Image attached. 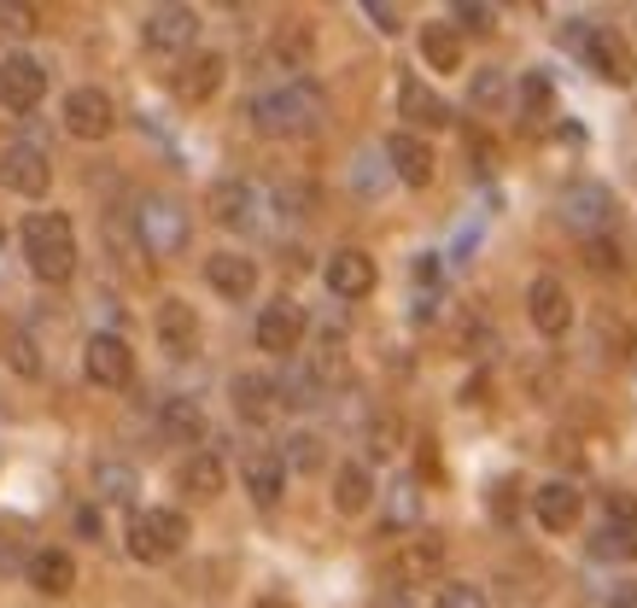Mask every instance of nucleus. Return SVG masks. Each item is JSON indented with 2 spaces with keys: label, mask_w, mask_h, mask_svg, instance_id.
<instances>
[{
  "label": "nucleus",
  "mask_w": 637,
  "mask_h": 608,
  "mask_svg": "<svg viewBox=\"0 0 637 608\" xmlns=\"http://www.w3.org/2000/svg\"><path fill=\"white\" fill-rule=\"evenodd\" d=\"M275 393H281V404L287 410H310V404H322V381H316V369H287V375L275 381Z\"/></svg>",
  "instance_id": "nucleus-32"
},
{
  "label": "nucleus",
  "mask_w": 637,
  "mask_h": 608,
  "mask_svg": "<svg viewBox=\"0 0 637 608\" xmlns=\"http://www.w3.org/2000/svg\"><path fill=\"white\" fill-rule=\"evenodd\" d=\"M64 129L76 141H106L111 135V100L99 89H71L64 94Z\"/></svg>",
  "instance_id": "nucleus-16"
},
{
  "label": "nucleus",
  "mask_w": 637,
  "mask_h": 608,
  "mask_svg": "<svg viewBox=\"0 0 637 608\" xmlns=\"http://www.w3.org/2000/svg\"><path fill=\"white\" fill-rule=\"evenodd\" d=\"M205 281H211V293H223V299H251L258 293V264L246 258V252H211L205 258Z\"/></svg>",
  "instance_id": "nucleus-18"
},
{
  "label": "nucleus",
  "mask_w": 637,
  "mask_h": 608,
  "mask_svg": "<svg viewBox=\"0 0 637 608\" xmlns=\"http://www.w3.org/2000/svg\"><path fill=\"white\" fill-rule=\"evenodd\" d=\"M439 568H445V538L427 533V538H404V545H398L387 580H392V591H410V585H427Z\"/></svg>",
  "instance_id": "nucleus-12"
},
{
  "label": "nucleus",
  "mask_w": 637,
  "mask_h": 608,
  "mask_svg": "<svg viewBox=\"0 0 637 608\" xmlns=\"http://www.w3.org/2000/svg\"><path fill=\"white\" fill-rule=\"evenodd\" d=\"M585 258H591L597 276H620L626 269V258H620V246L609 241V234H597V241H585Z\"/></svg>",
  "instance_id": "nucleus-37"
},
{
  "label": "nucleus",
  "mask_w": 637,
  "mask_h": 608,
  "mask_svg": "<svg viewBox=\"0 0 637 608\" xmlns=\"http://www.w3.org/2000/svg\"><path fill=\"white\" fill-rule=\"evenodd\" d=\"M258 351H270V358H293L298 340H305V311H298L293 299H275L258 311Z\"/></svg>",
  "instance_id": "nucleus-10"
},
{
  "label": "nucleus",
  "mask_w": 637,
  "mask_h": 608,
  "mask_svg": "<svg viewBox=\"0 0 637 608\" xmlns=\"http://www.w3.org/2000/svg\"><path fill=\"white\" fill-rule=\"evenodd\" d=\"M158 421H164V433H170L176 445H199V439H205V410H199L193 398H164Z\"/></svg>",
  "instance_id": "nucleus-30"
},
{
  "label": "nucleus",
  "mask_w": 637,
  "mask_h": 608,
  "mask_svg": "<svg viewBox=\"0 0 637 608\" xmlns=\"http://www.w3.org/2000/svg\"><path fill=\"white\" fill-rule=\"evenodd\" d=\"M153 328H158V346L170 351V358H193V351H199V316H193L188 299H164L158 316H153Z\"/></svg>",
  "instance_id": "nucleus-19"
},
{
  "label": "nucleus",
  "mask_w": 637,
  "mask_h": 608,
  "mask_svg": "<svg viewBox=\"0 0 637 608\" xmlns=\"http://www.w3.org/2000/svg\"><path fill=\"white\" fill-rule=\"evenodd\" d=\"M135 492H141V480H135V468L129 463H94V498L99 503H111V510H135Z\"/></svg>",
  "instance_id": "nucleus-29"
},
{
  "label": "nucleus",
  "mask_w": 637,
  "mask_h": 608,
  "mask_svg": "<svg viewBox=\"0 0 637 608\" xmlns=\"http://www.w3.org/2000/svg\"><path fill=\"white\" fill-rule=\"evenodd\" d=\"M141 42H146V54H188L199 42V12L193 7H153L141 24Z\"/></svg>",
  "instance_id": "nucleus-7"
},
{
  "label": "nucleus",
  "mask_w": 637,
  "mask_h": 608,
  "mask_svg": "<svg viewBox=\"0 0 637 608\" xmlns=\"http://www.w3.org/2000/svg\"><path fill=\"white\" fill-rule=\"evenodd\" d=\"M521 100H527V112H544L550 106V82L544 77H527L521 82Z\"/></svg>",
  "instance_id": "nucleus-42"
},
{
  "label": "nucleus",
  "mask_w": 637,
  "mask_h": 608,
  "mask_svg": "<svg viewBox=\"0 0 637 608\" xmlns=\"http://www.w3.org/2000/svg\"><path fill=\"white\" fill-rule=\"evenodd\" d=\"M415 281H422V287H433V281H439V264H433V258H422V264H415Z\"/></svg>",
  "instance_id": "nucleus-46"
},
{
  "label": "nucleus",
  "mask_w": 637,
  "mask_h": 608,
  "mask_svg": "<svg viewBox=\"0 0 637 608\" xmlns=\"http://www.w3.org/2000/svg\"><path fill=\"white\" fill-rule=\"evenodd\" d=\"M387 164H392V176L404 182V188H433V147L415 129L387 135Z\"/></svg>",
  "instance_id": "nucleus-15"
},
{
  "label": "nucleus",
  "mask_w": 637,
  "mask_h": 608,
  "mask_svg": "<svg viewBox=\"0 0 637 608\" xmlns=\"http://www.w3.org/2000/svg\"><path fill=\"white\" fill-rule=\"evenodd\" d=\"M76 533L82 538H99V510H76Z\"/></svg>",
  "instance_id": "nucleus-43"
},
{
  "label": "nucleus",
  "mask_w": 637,
  "mask_h": 608,
  "mask_svg": "<svg viewBox=\"0 0 637 608\" xmlns=\"http://www.w3.org/2000/svg\"><path fill=\"white\" fill-rule=\"evenodd\" d=\"M251 608H293V603H287V597H258Z\"/></svg>",
  "instance_id": "nucleus-47"
},
{
  "label": "nucleus",
  "mask_w": 637,
  "mask_h": 608,
  "mask_svg": "<svg viewBox=\"0 0 637 608\" xmlns=\"http://www.w3.org/2000/svg\"><path fill=\"white\" fill-rule=\"evenodd\" d=\"M82 369H89L94 386L117 393V386L135 381V351H129L123 334H89V346H82Z\"/></svg>",
  "instance_id": "nucleus-6"
},
{
  "label": "nucleus",
  "mask_w": 637,
  "mask_h": 608,
  "mask_svg": "<svg viewBox=\"0 0 637 608\" xmlns=\"http://www.w3.org/2000/svg\"><path fill=\"white\" fill-rule=\"evenodd\" d=\"M562 217H567V229H579L585 241H597V234L614 223V194L597 188V182H579V188L562 194Z\"/></svg>",
  "instance_id": "nucleus-13"
},
{
  "label": "nucleus",
  "mask_w": 637,
  "mask_h": 608,
  "mask_svg": "<svg viewBox=\"0 0 637 608\" xmlns=\"http://www.w3.org/2000/svg\"><path fill=\"white\" fill-rule=\"evenodd\" d=\"M42 94H47V71L30 54H7L0 59V106L7 112H36L42 106Z\"/></svg>",
  "instance_id": "nucleus-8"
},
{
  "label": "nucleus",
  "mask_w": 637,
  "mask_h": 608,
  "mask_svg": "<svg viewBox=\"0 0 637 608\" xmlns=\"http://www.w3.org/2000/svg\"><path fill=\"white\" fill-rule=\"evenodd\" d=\"M211 217L223 229H251L258 223V188H251V182H216L211 188Z\"/></svg>",
  "instance_id": "nucleus-24"
},
{
  "label": "nucleus",
  "mask_w": 637,
  "mask_h": 608,
  "mask_svg": "<svg viewBox=\"0 0 637 608\" xmlns=\"http://www.w3.org/2000/svg\"><path fill=\"white\" fill-rule=\"evenodd\" d=\"M368 19H375V30H380V36H398V30H404V24H398V7H380V0H368Z\"/></svg>",
  "instance_id": "nucleus-40"
},
{
  "label": "nucleus",
  "mask_w": 637,
  "mask_h": 608,
  "mask_svg": "<svg viewBox=\"0 0 637 608\" xmlns=\"http://www.w3.org/2000/svg\"><path fill=\"white\" fill-rule=\"evenodd\" d=\"M497 100H503V77L497 71L474 77V106H497Z\"/></svg>",
  "instance_id": "nucleus-39"
},
{
  "label": "nucleus",
  "mask_w": 637,
  "mask_h": 608,
  "mask_svg": "<svg viewBox=\"0 0 637 608\" xmlns=\"http://www.w3.org/2000/svg\"><path fill=\"white\" fill-rule=\"evenodd\" d=\"M24 36H36V7H0V42H24Z\"/></svg>",
  "instance_id": "nucleus-36"
},
{
  "label": "nucleus",
  "mask_w": 637,
  "mask_h": 608,
  "mask_svg": "<svg viewBox=\"0 0 637 608\" xmlns=\"http://www.w3.org/2000/svg\"><path fill=\"white\" fill-rule=\"evenodd\" d=\"M228 398H234V416L251 421V428H263V421L281 410V393H275L270 375H234L228 381Z\"/></svg>",
  "instance_id": "nucleus-21"
},
{
  "label": "nucleus",
  "mask_w": 637,
  "mask_h": 608,
  "mask_svg": "<svg viewBox=\"0 0 637 608\" xmlns=\"http://www.w3.org/2000/svg\"><path fill=\"white\" fill-rule=\"evenodd\" d=\"M281 463L298 468V475H316V468H322V439H316V433H293L287 451H281Z\"/></svg>",
  "instance_id": "nucleus-33"
},
{
  "label": "nucleus",
  "mask_w": 637,
  "mask_h": 608,
  "mask_svg": "<svg viewBox=\"0 0 637 608\" xmlns=\"http://www.w3.org/2000/svg\"><path fill=\"white\" fill-rule=\"evenodd\" d=\"M322 281H328L333 299H368L375 293V281H380V269H375V258H368L363 246H340L322 264Z\"/></svg>",
  "instance_id": "nucleus-9"
},
{
  "label": "nucleus",
  "mask_w": 637,
  "mask_h": 608,
  "mask_svg": "<svg viewBox=\"0 0 637 608\" xmlns=\"http://www.w3.org/2000/svg\"><path fill=\"white\" fill-rule=\"evenodd\" d=\"M375 608H415V597H410V591H387V597H380Z\"/></svg>",
  "instance_id": "nucleus-45"
},
{
  "label": "nucleus",
  "mask_w": 637,
  "mask_h": 608,
  "mask_svg": "<svg viewBox=\"0 0 637 608\" xmlns=\"http://www.w3.org/2000/svg\"><path fill=\"white\" fill-rule=\"evenodd\" d=\"M609 608H637V585H614V597H609Z\"/></svg>",
  "instance_id": "nucleus-44"
},
{
  "label": "nucleus",
  "mask_w": 637,
  "mask_h": 608,
  "mask_svg": "<svg viewBox=\"0 0 637 608\" xmlns=\"http://www.w3.org/2000/svg\"><path fill=\"white\" fill-rule=\"evenodd\" d=\"M433 608H492V597L474 585V580H445L439 585V603Z\"/></svg>",
  "instance_id": "nucleus-35"
},
{
  "label": "nucleus",
  "mask_w": 637,
  "mask_h": 608,
  "mask_svg": "<svg viewBox=\"0 0 637 608\" xmlns=\"http://www.w3.org/2000/svg\"><path fill=\"white\" fill-rule=\"evenodd\" d=\"M422 59H427V71H462V36L450 24H427L422 30Z\"/></svg>",
  "instance_id": "nucleus-31"
},
{
  "label": "nucleus",
  "mask_w": 637,
  "mask_h": 608,
  "mask_svg": "<svg viewBox=\"0 0 637 608\" xmlns=\"http://www.w3.org/2000/svg\"><path fill=\"white\" fill-rule=\"evenodd\" d=\"M135 234L146 246V258H176V252L188 246V211L164 194H146L135 206Z\"/></svg>",
  "instance_id": "nucleus-4"
},
{
  "label": "nucleus",
  "mask_w": 637,
  "mask_h": 608,
  "mask_svg": "<svg viewBox=\"0 0 637 608\" xmlns=\"http://www.w3.org/2000/svg\"><path fill=\"white\" fill-rule=\"evenodd\" d=\"M450 19H457L462 30H474V36H485V30H492V19H497V12H492V7H474V0H462V7L450 12Z\"/></svg>",
  "instance_id": "nucleus-38"
},
{
  "label": "nucleus",
  "mask_w": 637,
  "mask_h": 608,
  "mask_svg": "<svg viewBox=\"0 0 637 608\" xmlns=\"http://www.w3.org/2000/svg\"><path fill=\"white\" fill-rule=\"evenodd\" d=\"M597 550H602V556H626V562H637V503H632V498H614V503H609V521H602Z\"/></svg>",
  "instance_id": "nucleus-25"
},
{
  "label": "nucleus",
  "mask_w": 637,
  "mask_h": 608,
  "mask_svg": "<svg viewBox=\"0 0 637 608\" xmlns=\"http://www.w3.org/2000/svg\"><path fill=\"white\" fill-rule=\"evenodd\" d=\"M240 480H246V498L258 510H275L281 492H287V463H281V451H251L240 463Z\"/></svg>",
  "instance_id": "nucleus-17"
},
{
  "label": "nucleus",
  "mask_w": 637,
  "mask_h": 608,
  "mask_svg": "<svg viewBox=\"0 0 637 608\" xmlns=\"http://www.w3.org/2000/svg\"><path fill=\"white\" fill-rule=\"evenodd\" d=\"M24 573H30V585H36L42 597H64V591L76 585V562H71V550H54V545L30 556V568H24Z\"/></svg>",
  "instance_id": "nucleus-26"
},
{
  "label": "nucleus",
  "mask_w": 637,
  "mask_h": 608,
  "mask_svg": "<svg viewBox=\"0 0 637 608\" xmlns=\"http://www.w3.org/2000/svg\"><path fill=\"white\" fill-rule=\"evenodd\" d=\"M398 112L410 117V129H445V124H450V106L427 89L422 77H404V82H398Z\"/></svg>",
  "instance_id": "nucleus-23"
},
{
  "label": "nucleus",
  "mask_w": 637,
  "mask_h": 608,
  "mask_svg": "<svg viewBox=\"0 0 637 608\" xmlns=\"http://www.w3.org/2000/svg\"><path fill=\"white\" fill-rule=\"evenodd\" d=\"M223 71H228L223 54H193V59L176 71V100H188V106H205V100L223 89Z\"/></svg>",
  "instance_id": "nucleus-22"
},
{
  "label": "nucleus",
  "mask_w": 637,
  "mask_h": 608,
  "mask_svg": "<svg viewBox=\"0 0 637 608\" xmlns=\"http://www.w3.org/2000/svg\"><path fill=\"white\" fill-rule=\"evenodd\" d=\"M375 503V475L363 463H340L333 468V510L340 515H363Z\"/></svg>",
  "instance_id": "nucleus-28"
},
{
  "label": "nucleus",
  "mask_w": 637,
  "mask_h": 608,
  "mask_svg": "<svg viewBox=\"0 0 637 608\" xmlns=\"http://www.w3.org/2000/svg\"><path fill=\"white\" fill-rule=\"evenodd\" d=\"M579 510H585V498H579L574 480H544L539 492H532V515H539L544 533H574Z\"/></svg>",
  "instance_id": "nucleus-14"
},
{
  "label": "nucleus",
  "mask_w": 637,
  "mask_h": 608,
  "mask_svg": "<svg viewBox=\"0 0 637 608\" xmlns=\"http://www.w3.org/2000/svg\"><path fill=\"white\" fill-rule=\"evenodd\" d=\"M181 545H188V515L181 510H135L129 515V556L146 568L170 562V556H181Z\"/></svg>",
  "instance_id": "nucleus-3"
},
{
  "label": "nucleus",
  "mask_w": 637,
  "mask_h": 608,
  "mask_svg": "<svg viewBox=\"0 0 637 608\" xmlns=\"http://www.w3.org/2000/svg\"><path fill=\"white\" fill-rule=\"evenodd\" d=\"M24 258L42 281H71L76 269V229L64 211H36L24 223Z\"/></svg>",
  "instance_id": "nucleus-2"
},
{
  "label": "nucleus",
  "mask_w": 637,
  "mask_h": 608,
  "mask_svg": "<svg viewBox=\"0 0 637 608\" xmlns=\"http://www.w3.org/2000/svg\"><path fill=\"white\" fill-rule=\"evenodd\" d=\"M223 486H228V468H223V456H211V451H193L188 463H181V492H188V498L211 503V498H223Z\"/></svg>",
  "instance_id": "nucleus-27"
},
{
  "label": "nucleus",
  "mask_w": 637,
  "mask_h": 608,
  "mask_svg": "<svg viewBox=\"0 0 637 608\" xmlns=\"http://www.w3.org/2000/svg\"><path fill=\"white\" fill-rule=\"evenodd\" d=\"M392 439H398L392 421H375V428H368V456H392Z\"/></svg>",
  "instance_id": "nucleus-41"
},
{
  "label": "nucleus",
  "mask_w": 637,
  "mask_h": 608,
  "mask_svg": "<svg viewBox=\"0 0 637 608\" xmlns=\"http://www.w3.org/2000/svg\"><path fill=\"white\" fill-rule=\"evenodd\" d=\"M585 65H591L602 82H632V47H626V36L609 30V24H597L591 36H585Z\"/></svg>",
  "instance_id": "nucleus-20"
},
{
  "label": "nucleus",
  "mask_w": 637,
  "mask_h": 608,
  "mask_svg": "<svg viewBox=\"0 0 637 608\" xmlns=\"http://www.w3.org/2000/svg\"><path fill=\"white\" fill-rule=\"evenodd\" d=\"M251 117V129H263V135H275V141H298V135H316L322 129V117H328V94L316 89V82H287V89H270V94H258L246 106Z\"/></svg>",
  "instance_id": "nucleus-1"
},
{
  "label": "nucleus",
  "mask_w": 637,
  "mask_h": 608,
  "mask_svg": "<svg viewBox=\"0 0 637 608\" xmlns=\"http://www.w3.org/2000/svg\"><path fill=\"white\" fill-rule=\"evenodd\" d=\"M0 351H7V363L19 369L24 381L42 375V358H36V340H30V334H7V340H0Z\"/></svg>",
  "instance_id": "nucleus-34"
},
{
  "label": "nucleus",
  "mask_w": 637,
  "mask_h": 608,
  "mask_svg": "<svg viewBox=\"0 0 637 608\" xmlns=\"http://www.w3.org/2000/svg\"><path fill=\"white\" fill-rule=\"evenodd\" d=\"M527 316L544 340H562V334L574 328V299H567V287L556 276H539L527 287Z\"/></svg>",
  "instance_id": "nucleus-11"
},
{
  "label": "nucleus",
  "mask_w": 637,
  "mask_h": 608,
  "mask_svg": "<svg viewBox=\"0 0 637 608\" xmlns=\"http://www.w3.org/2000/svg\"><path fill=\"white\" fill-rule=\"evenodd\" d=\"M47 182H54V159H47L36 141H7L0 147V188H12L24 199H42Z\"/></svg>",
  "instance_id": "nucleus-5"
}]
</instances>
